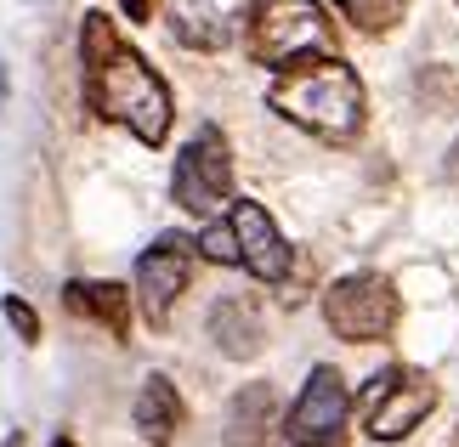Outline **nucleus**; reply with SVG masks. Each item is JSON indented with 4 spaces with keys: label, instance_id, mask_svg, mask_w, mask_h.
I'll return each instance as SVG.
<instances>
[{
    "label": "nucleus",
    "instance_id": "nucleus-10",
    "mask_svg": "<svg viewBox=\"0 0 459 447\" xmlns=\"http://www.w3.org/2000/svg\"><path fill=\"white\" fill-rule=\"evenodd\" d=\"M227 227H233V255L238 266L250 272L255 283H284L290 278V244L284 232H278V221L261 210L255 199H233V210H227Z\"/></svg>",
    "mask_w": 459,
    "mask_h": 447
},
{
    "label": "nucleus",
    "instance_id": "nucleus-20",
    "mask_svg": "<svg viewBox=\"0 0 459 447\" xmlns=\"http://www.w3.org/2000/svg\"><path fill=\"white\" fill-rule=\"evenodd\" d=\"M46 447H74V442H68V436H57V442H46Z\"/></svg>",
    "mask_w": 459,
    "mask_h": 447
},
{
    "label": "nucleus",
    "instance_id": "nucleus-18",
    "mask_svg": "<svg viewBox=\"0 0 459 447\" xmlns=\"http://www.w3.org/2000/svg\"><path fill=\"white\" fill-rule=\"evenodd\" d=\"M119 12H126L131 23H153V0H119Z\"/></svg>",
    "mask_w": 459,
    "mask_h": 447
},
{
    "label": "nucleus",
    "instance_id": "nucleus-19",
    "mask_svg": "<svg viewBox=\"0 0 459 447\" xmlns=\"http://www.w3.org/2000/svg\"><path fill=\"white\" fill-rule=\"evenodd\" d=\"M443 176H448V182L459 187V142H454V148H448V159H443Z\"/></svg>",
    "mask_w": 459,
    "mask_h": 447
},
{
    "label": "nucleus",
    "instance_id": "nucleus-5",
    "mask_svg": "<svg viewBox=\"0 0 459 447\" xmlns=\"http://www.w3.org/2000/svg\"><path fill=\"white\" fill-rule=\"evenodd\" d=\"M431 408H437V380L426 368H380L375 380L363 385V397H358V414H363V431L375 436V442H403V436H414L420 425L431 419Z\"/></svg>",
    "mask_w": 459,
    "mask_h": 447
},
{
    "label": "nucleus",
    "instance_id": "nucleus-8",
    "mask_svg": "<svg viewBox=\"0 0 459 447\" xmlns=\"http://www.w3.org/2000/svg\"><path fill=\"white\" fill-rule=\"evenodd\" d=\"M346 419H351L346 374L317 363L307 374L295 408H290V419H284V442H295V447H346Z\"/></svg>",
    "mask_w": 459,
    "mask_h": 447
},
{
    "label": "nucleus",
    "instance_id": "nucleus-17",
    "mask_svg": "<svg viewBox=\"0 0 459 447\" xmlns=\"http://www.w3.org/2000/svg\"><path fill=\"white\" fill-rule=\"evenodd\" d=\"M420 91H426V102H454L459 97V85H454V74H443V68H426V74H420Z\"/></svg>",
    "mask_w": 459,
    "mask_h": 447
},
{
    "label": "nucleus",
    "instance_id": "nucleus-13",
    "mask_svg": "<svg viewBox=\"0 0 459 447\" xmlns=\"http://www.w3.org/2000/svg\"><path fill=\"white\" fill-rule=\"evenodd\" d=\"M278 431V397L267 380L244 385L233 402H227V425H221V442L227 447H267Z\"/></svg>",
    "mask_w": 459,
    "mask_h": 447
},
{
    "label": "nucleus",
    "instance_id": "nucleus-4",
    "mask_svg": "<svg viewBox=\"0 0 459 447\" xmlns=\"http://www.w3.org/2000/svg\"><path fill=\"white\" fill-rule=\"evenodd\" d=\"M397 317H403V300L385 272H346L324 289V323L334 340L375 346V340H392Z\"/></svg>",
    "mask_w": 459,
    "mask_h": 447
},
{
    "label": "nucleus",
    "instance_id": "nucleus-6",
    "mask_svg": "<svg viewBox=\"0 0 459 447\" xmlns=\"http://www.w3.org/2000/svg\"><path fill=\"white\" fill-rule=\"evenodd\" d=\"M170 199L199 221H216L221 204L233 199V148L216 125H199L187 136V148L176 153V170H170Z\"/></svg>",
    "mask_w": 459,
    "mask_h": 447
},
{
    "label": "nucleus",
    "instance_id": "nucleus-14",
    "mask_svg": "<svg viewBox=\"0 0 459 447\" xmlns=\"http://www.w3.org/2000/svg\"><path fill=\"white\" fill-rule=\"evenodd\" d=\"M210 340H216L221 357L250 363V357H261V346H267V323H261V312L250 306V300L227 295V300L210 306Z\"/></svg>",
    "mask_w": 459,
    "mask_h": 447
},
{
    "label": "nucleus",
    "instance_id": "nucleus-21",
    "mask_svg": "<svg viewBox=\"0 0 459 447\" xmlns=\"http://www.w3.org/2000/svg\"><path fill=\"white\" fill-rule=\"evenodd\" d=\"M290 447H295V442H290Z\"/></svg>",
    "mask_w": 459,
    "mask_h": 447
},
{
    "label": "nucleus",
    "instance_id": "nucleus-16",
    "mask_svg": "<svg viewBox=\"0 0 459 447\" xmlns=\"http://www.w3.org/2000/svg\"><path fill=\"white\" fill-rule=\"evenodd\" d=\"M0 312H6V323L17 329L23 346H40V312H34L23 295H6V300H0Z\"/></svg>",
    "mask_w": 459,
    "mask_h": 447
},
{
    "label": "nucleus",
    "instance_id": "nucleus-15",
    "mask_svg": "<svg viewBox=\"0 0 459 447\" xmlns=\"http://www.w3.org/2000/svg\"><path fill=\"white\" fill-rule=\"evenodd\" d=\"M341 17H351V29L363 34H392L403 23V12H409V0H334Z\"/></svg>",
    "mask_w": 459,
    "mask_h": 447
},
{
    "label": "nucleus",
    "instance_id": "nucleus-9",
    "mask_svg": "<svg viewBox=\"0 0 459 447\" xmlns=\"http://www.w3.org/2000/svg\"><path fill=\"white\" fill-rule=\"evenodd\" d=\"M250 6L255 0H165V23L187 51H227L250 29Z\"/></svg>",
    "mask_w": 459,
    "mask_h": 447
},
{
    "label": "nucleus",
    "instance_id": "nucleus-12",
    "mask_svg": "<svg viewBox=\"0 0 459 447\" xmlns=\"http://www.w3.org/2000/svg\"><path fill=\"white\" fill-rule=\"evenodd\" d=\"M182 419H187L182 391H176L165 374H148L143 391H136V402H131V425H136V436H143L148 447H170L176 431H182Z\"/></svg>",
    "mask_w": 459,
    "mask_h": 447
},
{
    "label": "nucleus",
    "instance_id": "nucleus-2",
    "mask_svg": "<svg viewBox=\"0 0 459 447\" xmlns=\"http://www.w3.org/2000/svg\"><path fill=\"white\" fill-rule=\"evenodd\" d=\"M267 108L278 119H290L295 131L329 142V148H351L368 125V91L358 68L341 63V51H334V57H307L295 68H278Z\"/></svg>",
    "mask_w": 459,
    "mask_h": 447
},
{
    "label": "nucleus",
    "instance_id": "nucleus-1",
    "mask_svg": "<svg viewBox=\"0 0 459 447\" xmlns=\"http://www.w3.org/2000/svg\"><path fill=\"white\" fill-rule=\"evenodd\" d=\"M80 85H85V108L108 125H126L143 148H159L170 136V119H176L170 85L114 29L108 12H85L80 23Z\"/></svg>",
    "mask_w": 459,
    "mask_h": 447
},
{
    "label": "nucleus",
    "instance_id": "nucleus-7",
    "mask_svg": "<svg viewBox=\"0 0 459 447\" xmlns=\"http://www.w3.org/2000/svg\"><path fill=\"white\" fill-rule=\"evenodd\" d=\"M193 261H204V255H199V238H187V232H159L136 255V306H143L153 329L170 323L176 300L193 283Z\"/></svg>",
    "mask_w": 459,
    "mask_h": 447
},
{
    "label": "nucleus",
    "instance_id": "nucleus-3",
    "mask_svg": "<svg viewBox=\"0 0 459 447\" xmlns=\"http://www.w3.org/2000/svg\"><path fill=\"white\" fill-rule=\"evenodd\" d=\"M244 51H250V63L278 74V68H295L307 57H334L341 34H334V17L317 0H255Z\"/></svg>",
    "mask_w": 459,
    "mask_h": 447
},
{
    "label": "nucleus",
    "instance_id": "nucleus-11",
    "mask_svg": "<svg viewBox=\"0 0 459 447\" xmlns=\"http://www.w3.org/2000/svg\"><path fill=\"white\" fill-rule=\"evenodd\" d=\"M63 312L85 317V323H97V329H108L114 340H131V289H126V283L68 278L63 283Z\"/></svg>",
    "mask_w": 459,
    "mask_h": 447
}]
</instances>
